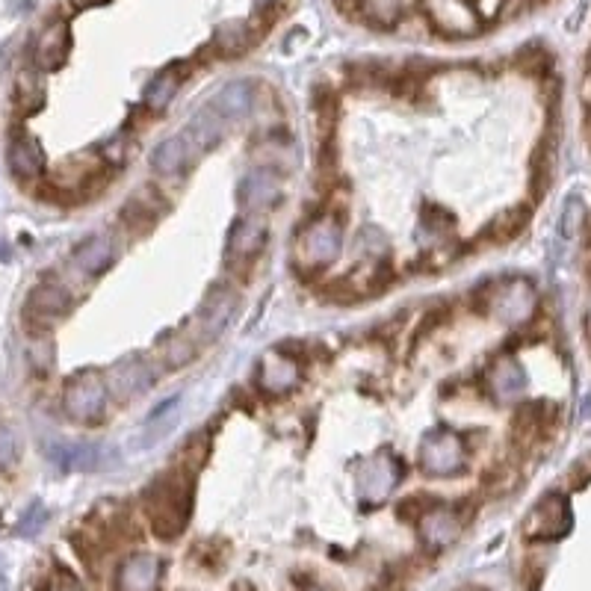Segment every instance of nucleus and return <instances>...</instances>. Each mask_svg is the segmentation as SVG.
Returning a JSON list of instances; mask_svg holds the SVG:
<instances>
[{
  "instance_id": "17",
  "label": "nucleus",
  "mask_w": 591,
  "mask_h": 591,
  "mask_svg": "<svg viewBox=\"0 0 591 591\" xmlns=\"http://www.w3.org/2000/svg\"><path fill=\"white\" fill-rule=\"evenodd\" d=\"M535 311V290L526 281H509L494 293V314L506 323H526Z\"/></svg>"
},
{
  "instance_id": "8",
  "label": "nucleus",
  "mask_w": 591,
  "mask_h": 591,
  "mask_svg": "<svg viewBox=\"0 0 591 591\" xmlns=\"http://www.w3.org/2000/svg\"><path fill=\"white\" fill-rule=\"evenodd\" d=\"M464 529V521H461L459 509L453 506H432L420 515L417 521V535H420V544L429 550V553H441L447 550L450 544H456Z\"/></svg>"
},
{
  "instance_id": "27",
  "label": "nucleus",
  "mask_w": 591,
  "mask_h": 591,
  "mask_svg": "<svg viewBox=\"0 0 591 591\" xmlns=\"http://www.w3.org/2000/svg\"><path fill=\"white\" fill-rule=\"evenodd\" d=\"M157 216H160V210L154 207V204H148V198L145 196H133L128 204H125V210H122V222L131 228V231H148L154 222H157Z\"/></svg>"
},
{
  "instance_id": "10",
  "label": "nucleus",
  "mask_w": 591,
  "mask_h": 591,
  "mask_svg": "<svg viewBox=\"0 0 591 591\" xmlns=\"http://www.w3.org/2000/svg\"><path fill=\"white\" fill-rule=\"evenodd\" d=\"M6 163H9V172L21 181L39 178L45 172V148L33 133L12 131L9 145H6Z\"/></svg>"
},
{
  "instance_id": "19",
  "label": "nucleus",
  "mask_w": 591,
  "mask_h": 591,
  "mask_svg": "<svg viewBox=\"0 0 591 591\" xmlns=\"http://www.w3.org/2000/svg\"><path fill=\"white\" fill-rule=\"evenodd\" d=\"M193 148H190V136H169L163 139L154 151H151V169L163 178H175L190 166Z\"/></svg>"
},
{
  "instance_id": "11",
  "label": "nucleus",
  "mask_w": 591,
  "mask_h": 591,
  "mask_svg": "<svg viewBox=\"0 0 591 591\" xmlns=\"http://www.w3.org/2000/svg\"><path fill=\"white\" fill-rule=\"evenodd\" d=\"M163 562L154 553H133L116 571V591H157Z\"/></svg>"
},
{
  "instance_id": "5",
  "label": "nucleus",
  "mask_w": 591,
  "mask_h": 591,
  "mask_svg": "<svg viewBox=\"0 0 591 591\" xmlns=\"http://www.w3.org/2000/svg\"><path fill=\"white\" fill-rule=\"evenodd\" d=\"M71 308H74L71 290L66 284L48 278V281H39L30 290L27 305H24V320H27V326H33L36 331H45L54 320L66 317Z\"/></svg>"
},
{
  "instance_id": "4",
  "label": "nucleus",
  "mask_w": 591,
  "mask_h": 591,
  "mask_svg": "<svg viewBox=\"0 0 591 591\" xmlns=\"http://www.w3.org/2000/svg\"><path fill=\"white\" fill-rule=\"evenodd\" d=\"M420 470L429 473V476H456L464 470V461H467V450H464V441H461L456 432L450 429H435V432H426L423 441H420Z\"/></svg>"
},
{
  "instance_id": "26",
  "label": "nucleus",
  "mask_w": 591,
  "mask_h": 591,
  "mask_svg": "<svg viewBox=\"0 0 591 591\" xmlns=\"http://www.w3.org/2000/svg\"><path fill=\"white\" fill-rule=\"evenodd\" d=\"M526 225V210L524 207H515L503 216H497L488 228H485V237L494 243V246H503L509 243L512 237H518V231Z\"/></svg>"
},
{
  "instance_id": "3",
  "label": "nucleus",
  "mask_w": 591,
  "mask_h": 591,
  "mask_svg": "<svg viewBox=\"0 0 591 591\" xmlns=\"http://www.w3.org/2000/svg\"><path fill=\"white\" fill-rule=\"evenodd\" d=\"M343 249V228L337 219H314L296 240V263L302 269H326Z\"/></svg>"
},
{
  "instance_id": "32",
  "label": "nucleus",
  "mask_w": 591,
  "mask_h": 591,
  "mask_svg": "<svg viewBox=\"0 0 591 591\" xmlns=\"http://www.w3.org/2000/svg\"><path fill=\"white\" fill-rule=\"evenodd\" d=\"M18 461V435L9 426H0V470Z\"/></svg>"
},
{
  "instance_id": "12",
  "label": "nucleus",
  "mask_w": 591,
  "mask_h": 591,
  "mask_svg": "<svg viewBox=\"0 0 591 591\" xmlns=\"http://www.w3.org/2000/svg\"><path fill=\"white\" fill-rule=\"evenodd\" d=\"M154 379H157L154 367H151L145 358L131 355V358L119 361V364L110 370V376H107V388H110V391H116L122 399H131V396L145 394V391L154 385Z\"/></svg>"
},
{
  "instance_id": "23",
  "label": "nucleus",
  "mask_w": 591,
  "mask_h": 591,
  "mask_svg": "<svg viewBox=\"0 0 591 591\" xmlns=\"http://www.w3.org/2000/svg\"><path fill=\"white\" fill-rule=\"evenodd\" d=\"M48 459L60 464L63 470H98L101 467V447L95 444H68V441H57L48 447Z\"/></svg>"
},
{
  "instance_id": "33",
  "label": "nucleus",
  "mask_w": 591,
  "mask_h": 591,
  "mask_svg": "<svg viewBox=\"0 0 591 591\" xmlns=\"http://www.w3.org/2000/svg\"><path fill=\"white\" fill-rule=\"evenodd\" d=\"M275 3H278V0H255V9H258V12H266V9H272Z\"/></svg>"
},
{
  "instance_id": "25",
  "label": "nucleus",
  "mask_w": 591,
  "mask_h": 591,
  "mask_svg": "<svg viewBox=\"0 0 591 591\" xmlns=\"http://www.w3.org/2000/svg\"><path fill=\"white\" fill-rule=\"evenodd\" d=\"M222 131H225V119L207 107V110H201L196 119L190 122V133L187 136L196 142L198 148H213L222 139Z\"/></svg>"
},
{
  "instance_id": "20",
  "label": "nucleus",
  "mask_w": 591,
  "mask_h": 591,
  "mask_svg": "<svg viewBox=\"0 0 591 591\" xmlns=\"http://www.w3.org/2000/svg\"><path fill=\"white\" fill-rule=\"evenodd\" d=\"M488 388L500 402H512L515 396L524 394L526 373L515 358H500L488 370Z\"/></svg>"
},
{
  "instance_id": "34",
  "label": "nucleus",
  "mask_w": 591,
  "mask_h": 591,
  "mask_svg": "<svg viewBox=\"0 0 591 591\" xmlns=\"http://www.w3.org/2000/svg\"><path fill=\"white\" fill-rule=\"evenodd\" d=\"M302 591H329V589H323V586H305Z\"/></svg>"
},
{
  "instance_id": "13",
  "label": "nucleus",
  "mask_w": 591,
  "mask_h": 591,
  "mask_svg": "<svg viewBox=\"0 0 591 591\" xmlns=\"http://www.w3.org/2000/svg\"><path fill=\"white\" fill-rule=\"evenodd\" d=\"M299 385V364L281 352L263 355L258 364V388L269 396L290 394Z\"/></svg>"
},
{
  "instance_id": "29",
  "label": "nucleus",
  "mask_w": 591,
  "mask_h": 591,
  "mask_svg": "<svg viewBox=\"0 0 591 591\" xmlns=\"http://www.w3.org/2000/svg\"><path fill=\"white\" fill-rule=\"evenodd\" d=\"M583 219H586V204L580 198H568L565 207H562V219H559V234L562 240H577L580 228H583Z\"/></svg>"
},
{
  "instance_id": "24",
  "label": "nucleus",
  "mask_w": 591,
  "mask_h": 591,
  "mask_svg": "<svg viewBox=\"0 0 591 591\" xmlns=\"http://www.w3.org/2000/svg\"><path fill=\"white\" fill-rule=\"evenodd\" d=\"M252 45V30L243 21H225L219 24V30L213 33V51L219 57H243Z\"/></svg>"
},
{
  "instance_id": "30",
  "label": "nucleus",
  "mask_w": 591,
  "mask_h": 591,
  "mask_svg": "<svg viewBox=\"0 0 591 591\" xmlns=\"http://www.w3.org/2000/svg\"><path fill=\"white\" fill-rule=\"evenodd\" d=\"M364 6H367L370 18L382 27L394 24L402 15V0H364Z\"/></svg>"
},
{
  "instance_id": "35",
  "label": "nucleus",
  "mask_w": 591,
  "mask_h": 591,
  "mask_svg": "<svg viewBox=\"0 0 591 591\" xmlns=\"http://www.w3.org/2000/svg\"><path fill=\"white\" fill-rule=\"evenodd\" d=\"M467 591H476V589H467Z\"/></svg>"
},
{
  "instance_id": "14",
  "label": "nucleus",
  "mask_w": 591,
  "mask_h": 591,
  "mask_svg": "<svg viewBox=\"0 0 591 591\" xmlns=\"http://www.w3.org/2000/svg\"><path fill=\"white\" fill-rule=\"evenodd\" d=\"M234 311H237V296H234L228 287H213V290L204 296L201 308H198V326H201V334H207V340H216V337L225 331V326L231 323Z\"/></svg>"
},
{
  "instance_id": "22",
  "label": "nucleus",
  "mask_w": 591,
  "mask_h": 591,
  "mask_svg": "<svg viewBox=\"0 0 591 591\" xmlns=\"http://www.w3.org/2000/svg\"><path fill=\"white\" fill-rule=\"evenodd\" d=\"M184 80H187V71H184V68H163V71L145 86V92H142L145 107L154 110V113H163V110L175 101V95H178V89H181Z\"/></svg>"
},
{
  "instance_id": "31",
  "label": "nucleus",
  "mask_w": 591,
  "mask_h": 591,
  "mask_svg": "<svg viewBox=\"0 0 591 591\" xmlns=\"http://www.w3.org/2000/svg\"><path fill=\"white\" fill-rule=\"evenodd\" d=\"M193 355H196V346H193L187 337H172V340L166 343V361H169L172 367H178V364H190V361H193Z\"/></svg>"
},
{
  "instance_id": "6",
  "label": "nucleus",
  "mask_w": 591,
  "mask_h": 591,
  "mask_svg": "<svg viewBox=\"0 0 591 591\" xmlns=\"http://www.w3.org/2000/svg\"><path fill=\"white\" fill-rule=\"evenodd\" d=\"M402 479V461L391 453H379L364 464L358 476V491L367 506H382Z\"/></svg>"
},
{
  "instance_id": "7",
  "label": "nucleus",
  "mask_w": 591,
  "mask_h": 591,
  "mask_svg": "<svg viewBox=\"0 0 591 591\" xmlns=\"http://www.w3.org/2000/svg\"><path fill=\"white\" fill-rule=\"evenodd\" d=\"M266 246V222L261 216L249 213L237 219L228 231V246H225V263L231 269H243L255 261Z\"/></svg>"
},
{
  "instance_id": "18",
  "label": "nucleus",
  "mask_w": 591,
  "mask_h": 591,
  "mask_svg": "<svg viewBox=\"0 0 591 591\" xmlns=\"http://www.w3.org/2000/svg\"><path fill=\"white\" fill-rule=\"evenodd\" d=\"M68 48H71L68 24L66 21H54L39 33L36 48H33V60L42 71H57V68L66 66Z\"/></svg>"
},
{
  "instance_id": "16",
  "label": "nucleus",
  "mask_w": 591,
  "mask_h": 591,
  "mask_svg": "<svg viewBox=\"0 0 591 591\" xmlns=\"http://www.w3.org/2000/svg\"><path fill=\"white\" fill-rule=\"evenodd\" d=\"M281 201V181L275 169H255L252 175L243 178L240 184V204L252 213L269 210Z\"/></svg>"
},
{
  "instance_id": "15",
  "label": "nucleus",
  "mask_w": 591,
  "mask_h": 591,
  "mask_svg": "<svg viewBox=\"0 0 591 591\" xmlns=\"http://www.w3.org/2000/svg\"><path fill=\"white\" fill-rule=\"evenodd\" d=\"M119 258V246H116V240L110 237V234H95V237H89V240H83L77 249H74V255H71V263L83 272V275H101V272H107L113 263Z\"/></svg>"
},
{
  "instance_id": "2",
  "label": "nucleus",
  "mask_w": 591,
  "mask_h": 591,
  "mask_svg": "<svg viewBox=\"0 0 591 591\" xmlns=\"http://www.w3.org/2000/svg\"><path fill=\"white\" fill-rule=\"evenodd\" d=\"M107 399H110L107 379L98 370H83L68 379L66 391H63V411L74 423L95 426L107 414Z\"/></svg>"
},
{
  "instance_id": "21",
  "label": "nucleus",
  "mask_w": 591,
  "mask_h": 591,
  "mask_svg": "<svg viewBox=\"0 0 591 591\" xmlns=\"http://www.w3.org/2000/svg\"><path fill=\"white\" fill-rule=\"evenodd\" d=\"M252 104H255V89L243 80H234V83H228L216 92L210 110L219 113L225 122H234V119H243L252 110Z\"/></svg>"
},
{
  "instance_id": "9",
  "label": "nucleus",
  "mask_w": 591,
  "mask_h": 591,
  "mask_svg": "<svg viewBox=\"0 0 591 591\" xmlns=\"http://www.w3.org/2000/svg\"><path fill=\"white\" fill-rule=\"evenodd\" d=\"M571 529V509L562 494H547L526 518L524 532L535 541H553L562 538Z\"/></svg>"
},
{
  "instance_id": "28",
  "label": "nucleus",
  "mask_w": 591,
  "mask_h": 591,
  "mask_svg": "<svg viewBox=\"0 0 591 591\" xmlns=\"http://www.w3.org/2000/svg\"><path fill=\"white\" fill-rule=\"evenodd\" d=\"M42 101H45V89L42 83L33 77V74H21L18 77V86H15V104L24 116L42 110Z\"/></svg>"
},
{
  "instance_id": "1",
  "label": "nucleus",
  "mask_w": 591,
  "mask_h": 591,
  "mask_svg": "<svg viewBox=\"0 0 591 591\" xmlns=\"http://www.w3.org/2000/svg\"><path fill=\"white\" fill-rule=\"evenodd\" d=\"M196 500V482L190 467H172L154 476L142 491V509L148 515V524L157 538L175 541L193 515Z\"/></svg>"
}]
</instances>
